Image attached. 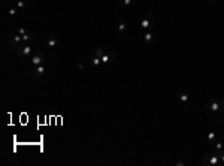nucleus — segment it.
<instances>
[{"mask_svg": "<svg viewBox=\"0 0 224 166\" xmlns=\"http://www.w3.org/2000/svg\"><path fill=\"white\" fill-rule=\"evenodd\" d=\"M100 60H102V63H105V65H106V63H112L115 58H114V56H111V54H108V53H105V54L100 57Z\"/></svg>", "mask_w": 224, "mask_h": 166, "instance_id": "9b49d317", "label": "nucleus"}, {"mask_svg": "<svg viewBox=\"0 0 224 166\" xmlns=\"http://www.w3.org/2000/svg\"><path fill=\"white\" fill-rule=\"evenodd\" d=\"M25 6H27V2H25V0H18V2H17V8L18 9H24Z\"/></svg>", "mask_w": 224, "mask_h": 166, "instance_id": "f3484780", "label": "nucleus"}, {"mask_svg": "<svg viewBox=\"0 0 224 166\" xmlns=\"http://www.w3.org/2000/svg\"><path fill=\"white\" fill-rule=\"evenodd\" d=\"M154 27V17H147V18H143L140 21V29L143 30H147V29H152Z\"/></svg>", "mask_w": 224, "mask_h": 166, "instance_id": "39448f33", "label": "nucleus"}, {"mask_svg": "<svg viewBox=\"0 0 224 166\" xmlns=\"http://www.w3.org/2000/svg\"><path fill=\"white\" fill-rule=\"evenodd\" d=\"M32 51H33V48L30 46V45H20L18 48H17V54L18 56H21V57H24V58H27V57H30L32 56Z\"/></svg>", "mask_w": 224, "mask_h": 166, "instance_id": "7ed1b4c3", "label": "nucleus"}, {"mask_svg": "<svg viewBox=\"0 0 224 166\" xmlns=\"http://www.w3.org/2000/svg\"><path fill=\"white\" fill-rule=\"evenodd\" d=\"M176 166H185V162H176Z\"/></svg>", "mask_w": 224, "mask_h": 166, "instance_id": "5701e85b", "label": "nucleus"}, {"mask_svg": "<svg viewBox=\"0 0 224 166\" xmlns=\"http://www.w3.org/2000/svg\"><path fill=\"white\" fill-rule=\"evenodd\" d=\"M44 61H45V57H44L42 53L33 54V57H32V65H33V68L34 66H39V65H44Z\"/></svg>", "mask_w": 224, "mask_h": 166, "instance_id": "423d86ee", "label": "nucleus"}, {"mask_svg": "<svg viewBox=\"0 0 224 166\" xmlns=\"http://www.w3.org/2000/svg\"><path fill=\"white\" fill-rule=\"evenodd\" d=\"M18 33H20V34H25V33H27V32H25V29H24V27H20Z\"/></svg>", "mask_w": 224, "mask_h": 166, "instance_id": "aec40b11", "label": "nucleus"}, {"mask_svg": "<svg viewBox=\"0 0 224 166\" xmlns=\"http://www.w3.org/2000/svg\"><path fill=\"white\" fill-rule=\"evenodd\" d=\"M224 105V97H223V100H221V106Z\"/></svg>", "mask_w": 224, "mask_h": 166, "instance_id": "b1692460", "label": "nucleus"}, {"mask_svg": "<svg viewBox=\"0 0 224 166\" xmlns=\"http://www.w3.org/2000/svg\"><path fill=\"white\" fill-rule=\"evenodd\" d=\"M221 111H223V114H224V105H223V106H221Z\"/></svg>", "mask_w": 224, "mask_h": 166, "instance_id": "393cba45", "label": "nucleus"}, {"mask_svg": "<svg viewBox=\"0 0 224 166\" xmlns=\"http://www.w3.org/2000/svg\"><path fill=\"white\" fill-rule=\"evenodd\" d=\"M205 108H206L208 111H211L212 114H217L218 111H221V102H220L218 99H211V100L206 102Z\"/></svg>", "mask_w": 224, "mask_h": 166, "instance_id": "f03ea898", "label": "nucleus"}, {"mask_svg": "<svg viewBox=\"0 0 224 166\" xmlns=\"http://www.w3.org/2000/svg\"><path fill=\"white\" fill-rule=\"evenodd\" d=\"M202 163L205 166H223L221 165V159H220V154H217V153H208V154L203 156L202 159Z\"/></svg>", "mask_w": 224, "mask_h": 166, "instance_id": "f257e3e1", "label": "nucleus"}, {"mask_svg": "<svg viewBox=\"0 0 224 166\" xmlns=\"http://www.w3.org/2000/svg\"><path fill=\"white\" fill-rule=\"evenodd\" d=\"M45 72H46L45 65H39V66H34L33 68V76H34V78H37V79H41L42 76L45 75Z\"/></svg>", "mask_w": 224, "mask_h": 166, "instance_id": "20e7f679", "label": "nucleus"}, {"mask_svg": "<svg viewBox=\"0 0 224 166\" xmlns=\"http://www.w3.org/2000/svg\"><path fill=\"white\" fill-rule=\"evenodd\" d=\"M21 42H22V36L18 33V34H15L14 37H12V41H11V45H12V46H15V48H18V46L21 45Z\"/></svg>", "mask_w": 224, "mask_h": 166, "instance_id": "6e6552de", "label": "nucleus"}, {"mask_svg": "<svg viewBox=\"0 0 224 166\" xmlns=\"http://www.w3.org/2000/svg\"><path fill=\"white\" fill-rule=\"evenodd\" d=\"M220 159H221V165H224V151L220 154Z\"/></svg>", "mask_w": 224, "mask_h": 166, "instance_id": "4be33fe9", "label": "nucleus"}, {"mask_svg": "<svg viewBox=\"0 0 224 166\" xmlns=\"http://www.w3.org/2000/svg\"><path fill=\"white\" fill-rule=\"evenodd\" d=\"M178 97H179V102L182 103V106H185V103H188V100H190V94L187 91H181Z\"/></svg>", "mask_w": 224, "mask_h": 166, "instance_id": "0eeeda50", "label": "nucleus"}, {"mask_svg": "<svg viewBox=\"0 0 224 166\" xmlns=\"http://www.w3.org/2000/svg\"><path fill=\"white\" fill-rule=\"evenodd\" d=\"M211 2H214V0H211Z\"/></svg>", "mask_w": 224, "mask_h": 166, "instance_id": "a878e982", "label": "nucleus"}, {"mask_svg": "<svg viewBox=\"0 0 224 166\" xmlns=\"http://www.w3.org/2000/svg\"><path fill=\"white\" fill-rule=\"evenodd\" d=\"M223 2H224V0H223Z\"/></svg>", "mask_w": 224, "mask_h": 166, "instance_id": "bb28decb", "label": "nucleus"}, {"mask_svg": "<svg viewBox=\"0 0 224 166\" xmlns=\"http://www.w3.org/2000/svg\"><path fill=\"white\" fill-rule=\"evenodd\" d=\"M22 36V42H32L34 41V36L30 34V33H25V34H21Z\"/></svg>", "mask_w": 224, "mask_h": 166, "instance_id": "2eb2a0df", "label": "nucleus"}, {"mask_svg": "<svg viewBox=\"0 0 224 166\" xmlns=\"http://www.w3.org/2000/svg\"><path fill=\"white\" fill-rule=\"evenodd\" d=\"M215 141H217V135H215L214 132H209V133H208V144L212 145Z\"/></svg>", "mask_w": 224, "mask_h": 166, "instance_id": "4468645a", "label": "nucleus"}, {"mask_svg": "<svg viewBox=\"0 0 224 166\" xmlns=\"http://www.w3.org/2000/svg\"><path fill=\"white\" fill-rule=\"evenodd\" d=\"M17 12H18V8H17V6H15V8H11V9H9V15L14 17V15L17 14Z\"/></svg>", "mask_w": 224, "mask_h": 166, "instance_id": "a211bd4d", "label": "nucleus"}, {"mask_svg": "<svg viewBox=\"0 0 224 166\" xmlns=\"http://www.w3.org/2000/svg\"><path fill=\"white\" fill-rule=\"evenodd\" d=\"M143 41H145V44H151V42L155 41V36H154L151 32H148V33L143 34Z\"/></svg>", "mask_w": 224, "mask_h": 166, "instance_id": "f8f14e48", "label": "nucleus"}, {"mask_svg": "<svg viewBox=\"0 0 224 166\" xmlns=\"http://www.w3.org/2000/svg\"><path fill=\"white\" fill-rule=\"evenodd\" d=\"M78 69H81V70H84V69H85V66L82 65V63H78Z\"/></svg>", "mask_w": 224, "mask_h": 166, "instance_id": "412c9836", "label": "nucleus"}, {"mask_svg": "<svg viewBox=\"0 0 224 166\" xmlns=\"http://www.w3.org/2000/svg\"><path fill=\"white\" fill-rule=\"evenodd\" d=\"M121 5L123 6H130L131 5V0H121Z\"/></svg>", "mask_w": 224, "mask_h": 166, "instance_id": "6ab92c4d", "label": "nucleus"}, {"mask_svg": "<svg viewBox=\"0 0 224 166\" xmlns=\"http://www.w3.org/2000/svg\"><path fill=\"white\" fill-rule=\"evenodd\" d=\"M46 45H48L49 48L55 46V45H57V36H55V34H49V36H48V42H46Z\"/></svg>", "mask_w": 224, "mask_h": 166, "instance_id": "9d476101", "label": "nucleus"}, {"mask_svg": "<svg viewBox=\"0 0 224 166\" xmlns=\"http://www.w3.org/2000/svg\"><path fill=\"white\" fill-rule=\"evenodd\" d=\"M212 145H214V148H215L214 153H217V154H221V153H223V144H221L220 141H215Z\"/></svg>", "mask_w": 224, "mask_h": 166, "instance_id": "ddd939ff", "label": "nucleus"}, {"mask_svg": "<svg viewBox=\"0 0 224 166\" xmlns=\"http://www.w3.org/2000/svg\"><path fill=\"white\" fill-rule=\"evenodd\" d=\"M126 30H127V24H126L124 21H120V23H118V25H117V33L124 34Z\"/></svg>", "mask_w": 224, "mask_h": 166, "instance_id": "1a4fd4ad", "label": "nucleus"}, {"mask_svg": "<svg viewBox=\"0 0 224 166\" xmlns=\"http://www.w3.org/2000/svg\"><path fill=\"white\" fill-rule=\"evenodd\" d=\"M91 63H93V66H99L100 65V63H102V60H100V57H97V56H94L93 58H91Z\"/></svg>", "mask_w": 224, "mask_h": 166, "instance_id": "dca6fc26", "label": "nucleus"}]
</instances>
